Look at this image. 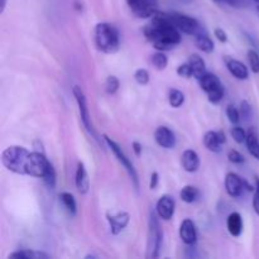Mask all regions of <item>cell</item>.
Returning a JSON list of instances; mask_svg holds the SVG:
<instances>
[{
    "instance_id": "cell-46",
    "label": "cell",
    "mask_w": 259,
    "mask_h": 259,
    "mask_svg": "<svg viewBox=\"0 0 259 259\" xmlns=\"http://www.w3.org/2000/svg\"><path fill=\"white\" fill-rule=\"evenodd\" d=\"M5 5H7V0H2V12H4Z\"/></svg>"
},
{
    "instance_id": "cell-9",
    "label": "cell",
    "mask_w": 259,
    "mask_h": 259,
    "mask_svg": "<svg viewBox=\"0 0 259 259\" xmlns=\"http://www.w3.org/2000/svg\"><path fill=\"white\" fill-rule=\"evenodd\" d=\"M225 190L232 197H240L243 196L244 191H253V187L248 185L239 175L234 174V172H229L225 176Z\"/></svg>"
},
{
    "instance_id": "cell-28",
    "label": "cell",
    "mask_w": 259,
    "mask_h": 259,
    "mask_svg": "<svg viewBox=\"0 0 259 259\" xmlns=\"http://www.w3.org/2000/svg\"><path fill=\"white\" fill-rule=\"evenodd\" d=\"M151 62L157 70H164L168 65V58L164 55L163 51H157L156 53L151 56Z\"/></svg>"
},
{
    "instance_id": "cell-6",
    "label": "cell",
    "mask_w": 259,
    "mask_h": 259,
    "mask_svg": "<svg viewBox=\"0 0 259 259\" xmlns=\"http://www.w3.org/2000/svg\"><path fill=\"white\" fill-rule=\"evenodd\" d=\"M52 167L51 162L46 158L45 153L40 152H30L28 157L27 167H25V175L37 179H43L48 174Z\"/></svg>"
},
{
    "instance_id": "cell-38",
    "label": "cell",
    "mask_w": 259,
    "mask_h": 259,
    "mask_svg": "<svg viewBox=\"0 0 259 259\" xmlns=\"http://www.w3.org/2000/svg\"><path fill=\"white\" fill-rule=\"evenodd\" d=\"M228 158H229L230 162H233V163H237V164H240L244 162V156H243L240 152L235 151V149L229 151V153H228Z\"/></svg>"
},
{
    "instance_id": "cell-39",
    "label": "cell",
    "mask_w": 259,
    "mask_h": 259,
    "mask_svg": "<svg viewBox=\"0 0 259 259\" xmlns=\"http://www.w3.org/2000/svg\"><path fill=\"white\" fill-rule=\"evenodd\" d=\"M253 209H254L255 214L259 217V177H255L254 196H253Z\"/></svg>"
},
{
    "instance_id": "cell-10",
    "label": "cell",
    "mask_w": 259,
    "mask_h": 259,
    "mask_svg": "<svg viewBox=\"0 0 259 259\" xmlns=\"http://www.w3.org/2000/svg\"><path fill=\"white\" fill-rule=\"evenodd\" d=\"M126 4L138 18H152L157 12V0H126Z\"/></svg>"
},
{
    "instance_id": "cell-2",
    "label": "cell",
    "mask_w": 259,
    "mask_h": 259,
    "mask_svg": "<svg viewBox=\"0 0 259 259\" xmlns=\"http://www.w3.org/2000/svg\"><path fill=\"white\" fill-rule=\"evenodd\" d=\"M95 45L104 53H115L120 46L118 29L110 23H99L95 27Z\"/></svg>"
},
{
    "instance_id": "cell-33",
    "label": "cell",
    "mask_w": 259,
    "mask_h": 259,
    "mask_svg": "<svg viewBox=\"0 0 259 259\" xmlns=\"http://www.w3.org/2000/svg\"><path fill=\"white\" fill-rule=\"evenodd\" d=\"M227 116L230 123L233 124H238L240 121V111L233 105L227 106Z\"/></svg>"
},
{
    "instance_id": "cell-35",
    "label": "cell",
    "mask_w": 259,
    "mask_h": 259,
    "mask_svg": "<svg viewBox=\"0 0 259 259\" xmlns=\"http://www.w3.org/2000/svg\"><path fill=\"white\" fill-rule=\"evenodd\" d=\"M177 75L181 76V77H185V78H190L191 76H194L191 65L187 62V63H184V65L179 66V67H177Z\"/></svg>"
},
{
    "instance_id": "cell-34",
    "label": "cell",
    "mask_w": 259,
    "mask_h": 259,
    "mask_svg": "<svg viewBox=\"0 0 259 259\" xmlns=\"http://www.w3.org/2000/svg\"><path fill=\"white\" fill-rule=\"evenodd\" d=\"M42 180L45 181L46 186H47L48 189H51V190L55 189V186H56V171H55V168H53V166L51 167L50 171H48V174L46 175V176L43 177Z\"/></svg>"
},
{
    "instance_id": "cell-18",
    "label": "cell",
    "mask_w": 259,
    "mask_h": 259,
    "mask_svg": "<svg viewBox=\"0 0 259 259\" xmlns=\"http://www.w3.org/2000/svg\"><path fill=\"white\" fill-rule=\"evenodd\" d=\"M199 83L200 88L205 91L206 94L212 93L215 90H219V89L223 88V83L220 81V78L218 77L217 75L214 73L206 72L204 76L199 78Z\"/></svg>"
},
{
    "instance_id": "cell-7",
    "label": "cell",
    "mask_w": 259,
    "mask_h": 259,
    "mask_svg": "<svg viewBox=\"0 0 259 259\" xmlns=\"http://www.w3.org/2000/svg\"><path fill=\"white\" fill-rule=\"evenodd\" d=\"M72 94L73 96H75L76 103H77L78 113H80V118H81V121H82L83 126H85L86 131L89 132V134H90L94 139H98L95 128H94L93 121H91L90 111H89V108H88V101H86V96L85 94H83L82 89H81L80 86L75 85L72 88Z\"/></svg>"
},
{
    "instance_id": "cell-14",
    "label": "cell",
    "mask_w": 259,
    "mask_h": 259,
    "mask_svg": "<svg viewBox=\"0 0 259 259\" xmlns=\"http://www.w3.org/2000/svg\"><path fill=\"white\" fill-rule=\"evenodd\" d=\"M180 238L186 245H192L197 240V230L196 225L191 219H185L180 225Z\"/></svg>"
},
{
    "instance_id": "cell-25",
    "label": "cell",
    "mask_w": 259,
    "mask_h": 259,
    "mask_svg": "<svg viewBox=\"0 0 259 259\" xmlns=\"http://www.w3.org/2000/svg\"><path fill=\"white\" fill-rule=\"evenodd\" d=\"M51 255L40 250H32V249H23L17 250V252L12 253L9 258H18V259H47Z\"/></svg>"
},
{
    "instance_id": "cell-5",
    "label": "cell",
    "mask_w": 259,
    "mask_h": 259,
    "mask_svg": "<svg viewBox=\"0 0 259 259\" xmlns=\"http://www.w3.org/2000/svg\"><path fill=\"white\" fill-rule=\"evenodd\" d=\"M104 141H105L106 146L109 147V148L111 149V152L114 153V156L116 157V159H118L119 163L121 164V166L125 168V171L128 172L129 177H131L132 182H133L134 187H136V190L139 189V179H138V174H137L136 168H134L133 163L131 162V159L126 157V154L124 153L123 149L120 148V146H119L118 143H116L115 141H113V139L110 138V137H108L106 134H104L103 136Z\"/></svg>"
},
{
    "instance_id": "cell-43",
    "label": "cell",
    "mask_w": 259,
    "mask_h": 259,
    "mask_svg": "<svg viewBox=\"0 0 259 259\" xmlns=\"http://www.w3.org/2000/svg\"><path fill=\"white\" fill-rule=\"evenodd\" d=\"M33 146H34V151L35 152H40V153H45V149H43V144L39 139H35L33 142Z\"/></svg>"
},
{
    "instance_id": "cell-13",
    "label": "cell",
    "mask_w": 259,
    "mask_h": 259,
    "mask_svg": "<svg viewBox=\"0 0 259 259\" xmlns=\"http://www.w3.org/2000/svg\"><path fill=\"white\" fill-rule=\"evenodd\" d=\"M154 141L159 147L166 149H172L176 146V136L168 126H158L154 132Z\"/></svg>"
},
{
    "instance_id": "cell-45",
    "label": "cell",
    "mask_w": 259,
    "mask_h": 259,
    "mask_svg": "<svg viewBox=\"0 0 259 259\" xmlns=\"http://www.w3.org/2000/svg\"><path fill=\"white\" fill-rule=\"evenodd\" d=\"M218 134H219V139H220V142H222V144L227 143V137H225L224 132L219 131V132H218Z\"/></svg>"
},
{
    "instance_id": "cell-29",
    "label": "cell",
    "mask_w": 259,
    "mask_h": 259,
    "mask_svg": "<svg viewBox=\"0 0 259 259\" xmlns=\"http://www.w3.org/2000/svg\"><path fill=\"white\" fill-rule=\"evenodd\" d=\"M119 86H120V82H119V78L116 76H109L105 81V91L109 95H114L116 91L119 90Z\"/></svg>"
},
{
    "instance_id": "cell-30",
    "label": "cell",
    "mask_w": 259,
    "mask_h": 259,
    "mask_svg": "<svg viewBox=\"0 0 259 259\" xmlns=\"http://www.w3.org/2000/svg\"><path fill=\"white\" fill-rule=\"evenodd\" d=\"M250 70L254 73H259V53L255 50H249L247 53Z\"/></svg>"
},
{
    "instance_id": "cell-24",
    "label": "cell",
    "mask_w": 259,
    "mask_h": 259,
    "mask_svg": "<svg viewBox=\"0 0 259 259\" xmlns=\"http://www.w3.org/2000/svg\"><path fill=\"white\" fill-rule=\"evenodd\" d=\"M189 63L191 65L192 72H194V76L197 80L206 73V63H205V61L199 55L190 56Z\"/></svg>"
},
{
    "instance_id": "cell-36",
    "label": "cell",
    "mask_w": 259,
    "mask_h": 259,
    "mask_svg": "<svg viewBox=\"0 0 259 259\" xmlns=\"http://www.w3.org/2000/svg\"><path fill=\"white\" fill-rule=\"evenodd\" d=\"M223 98H224V88L207 94V99H209L210 103L212 104H219L220 101L223 100Z\"/></svg>"
},
{
    "instance_id": "cell-20",
    "label": "cell",
    "mask_w": 259,
    "mask_h": 259,
    "mask_svg": "<svg viewBox=\"0 0 259 259\" xmlns=\"http://www.w3.org/2000/svg\"><path fill=\"white\" fill-rule=\"evenodd\" d=\"M245 144H247V148L248 151H249V153L252 154L255 159H258L259 161V137L257 132H255L253 128L248 131Z\"/></svg>"
},
{
    "instance_id": "cell-12",
    "label": "cell",
    "mask_w": 259,
    "mask_h": 259,
    "mask_svg": "<svg viewBox=\"0 0 259 259\" xmlns=\"http://www.w3.org/2000/svg\"><path fill=\"white\" fill-rule=\"evenodd\" d=\"M106 219H108L109 227H110V233L113 235H118L123 232L129 224L131 220V215L125 211H119L116 214H106Z\"/></svg>"
},
{
    "instance_id": "cell-1",
    "label": "cell",
    "mask_w": 259,
    "mask_h": 259,
    "mask_svg": "<svg viewBox=\"0 0 259 259\" xmlns=\"http://www.w3.org/2000/svg\"><path fill=\"white\" fill-rule=\"evenodd\" d=\"M147 39L153 45L157 51H171L181 42V30L174 24L168 13L157 10L152 17L151 24L143 29Z\"/></svg>"
},
{
    "instance_id": "cell-26",
    "label": "cell",
    "mask_w": 259,
    "mask_h": 259,
    "mask_svg": "<svg viewBox=\"0 0 259 259\" xmlns=\"http://www.w3.org/2000/svg\"><path fill=\"white\" fill-rule=\"evenodd\" d=\"M200 197V191L197 187L192 186V185H187L184 189L180 191V199L186 204H192L196 202Z\"/></svg>"
},
{
    "instance_id": "cell-8",
    "label": "cell",
    "mask_w": 259,
    "mask_h": 259,
    "mask_svg": "<svg viewBox=\"0 0 259 259\" xmlns=\"http://www.w3.org/2000/svg\"><path fill=\"white\" fill-rule=\"evenodd\" d=\"M168 14L169 17H171L174 24L176 25L181 32L186 33V34H190L192 35V37H195V35L205 32L204 28H202V25L200 24L199 20L195 19V18L189 17V15L182 14V13H179V12H172V13H168Z\"/></svg>"
},
{
    "instance_id": "cell-44",
    "label": "cell",
    "mask_w": 259,
    "mask_h": 259,
    "mask_svg": "<svg viewBox=\"0 0 259 259\" xmlns=\"http://www.w3.org/2000/svg\"><path fill=\"white\" fill-rule=\"evenodd\" d=\"M224 3L233 8H239L243 4V0H224Z\"/></svg>"
},
{
    "instance_id": "cell-16",
    "label": "cell",
    "mask_w": 259,
    "mask_h": 259,
    "mask_svg": "<svg viewBox=\"0 0 259 259\" xmlns=\"http://www.w3.org/2000/svg\"><path fill=\"white\" fill-rule=\"evenodd\" d=\"M181 164L185 171L194 174L200 168L199 154L192 149H186L181 156Z\"/></svg>"
},
{
    "instance_id": "cell-19",
    "label": "cell",
    "mask_w": 259,
    "mask_h": 259,
    "mask_svg": "<svg viewBox=\"0 0 259 259\" xmlns=\"http://www.w3.org/2000/svg\"><path fill=\"white\" fill-rule=\"evenodd\" d=\"M228 232L233 237H239L243 232V219L239 212H232L227 219Z\"/></svg>"
},
{
    "instance_id": "cell-4",
    "label": "cell",
    "mask_w": 259,
    "mask_h": 259,
    "mask_svg": "<svg viewBox=\"0 0 259 259\" xmlns=\"http://www.w3.org/2000/svg\"><path fill=\"white\" fill-rule=\"evenodd\" d=\"M149 237H148V258H158L159 250L163 240V233L159 227L158 215L156 211L151 210L149 212Z\"/></svg>"
},
{
    "instance_id": "cell-23",
    "label": "cell",
    "mask_w": 259,
    "mask_h": 259,
    "mask_svg": "<svg viewBox=\"0 0 259 259\" xmlns=\"http://www.w3.org/2000/svg\"><path fill=\"white\" fill-rule=\"evenodd\" d=\"M60 201L62 204L63 209L67 211V214L71 215V217H75L76 212H77V204H76L73 195L70 194V192H61Z\"/></svg>"
},
{
    "instance_id": "cell-31",
    "label": "cell",
    "mask_w": 259,
    "mask_h": 259,
    "mask_svg": "<svg viewBox=\"0 0 259 259\" xmlns=\"http://www.w3.org/2000/svg\"><path fill=\"white\" fill-rule=\"evenodd\" d=\"M134 80L138 85H147L149 82V73L146 68H138V70L134 72Z\"/></svg>"
},
{
    "instance_id": "cell-22",
    "label": "cell",
    "mask_w": 259,
    "mask_h": 259,
    "mask_svg": "<svg viewBox=\"0 0 259 259\" xmlns=\"http://www.w3.org/2000/svg\"><path fill=\"white\" fill-rule=\"evenodd\" d=\"M204 144L210 152H214V153H219L222 151L223 144L220 142L218 132H207L204 137Z\"/></svg>"
},
{
    "instance_id": "cell-17",
    "label": "cell",
    "mask_w": 259,
    "mask_h": 259,
    "mask_svg": "<svg viewBox=\"0 0 259 259\" xmlns=\"http://www.w3.org/2000/svg\"><path fill=\"white\" fill-rule=\"evenodd\" d=\"M75 184L80 194H88L89 189H90V179H89V175L86 172V168L82 162H78L77 164V169H76L75 175Z\"/></svg>"
},
{
    "instance_id": "cell-49",
    "label": "cell",
    "mask_w": 259,
    "mask_h": 259,
    "mask_svg": "<svg viewBox=\"0 0 259 259\" xmlns=\"http://www.w3.org/2000/svg\"><path fill=\"white\" fill-rule=\"evenodd\" d=\"M253 2H255V3H257V4H259V0H253Z\"/></svg>"
},
{
    "instance_id": "cell-21",
    "label": "cell",
    "mask_w": 259,
    "mask_h": 259,
    "mask_svg": "<svg viewBox=\"0 0 259 259\" xmlns=\"http://www.w3.org/2000/svg\"><path fill=\"white\" fill-rule=\"evenodd\" d=\"M195 45L199 48L200 51L205 53H211L214 51V42H212L211 38L207 35L206 32H202L200 34L195 35Z\"/></svg>"
},
{
    "instance_id": "cell-48",
    "label": "cell",
    "mask_w": 259,
    "mask_h": 259,
    "mask_svg": "<svg viewBox=\"0 0 259 259\" xmlns=\"http://www.w3.org/2000/svg\"><path fill=\"white\" fill-rule=\"evenodd\" d=\"M257 14H258V17H259V4H258V7H257Z\"/></svg>"
},
{
    "instance_id": "cell-41",
    "label": "cell",
    "mask_w": 259,
    "mask_h": 259,
    "mask_svg": "<svg viewBox=\"0 0 259 259\" xmlns=\"http://www.w3.org/2000/svg\"><path fill=\"white\" fill-rule=\"evenodd\" d=\"M158 181H159V176L157 172H153V174L151 175V180H149V189L151 190H154L157 187V185H158Z\"/></svg>"
},
{
    "instance_id": "cell-11",
    "label": "cell",
    "mask_w": 259,
    "mask_h": 259,
    "mask_svg": "<svg viewBox=\"0 0 259 259\" xmlns=\"http://www.w3.org/2000/svg\"><path fill=\"white\" fill-rule=\"evenodd\" d=\"M175 209H176V202L175 199L169 195H163L158 199L156 204V212L159 219L168 222L174 218Z\"/></svg>"
},
{
    "instance_id": "cell-42",
    "label": "cell",
    "mask_w": 259,
    "mask_h": 259,
    "mask_svg": "<svg viewBox=\"0 0 259 259\" xmlns=\"http://www.w3.org/2000/svg\"><path fill=\"white\" fill-rule=\"evenodd\" d=\"M132 148H133L134 154H136L137 157H141V154H142V144L139 143V142H133V143H132Z\"/></svg>"
},
{
    "instance_id": "cell-3",
    "label": "cell",
    "mask_w": 259,
    "mask_h": 259,
    "mask_svg": "<svg viewBox=\"0 0 259 259\" xmlns=\"http://www.w3.org/2000/svg\"><path fill=\"white\" fill-rule=\"evenodd\" d=\"M30 152L20 146H10L2 153V162L5 168L18 175H25L28 157Z\"/></svg>"
},
{
    "instance_id": "cell-27",
    "label": "cell",
    "mask_w": 259,
    "mask_h": 259,
    "mask_svg": "<svg viewBox=\"0 0 259 259\" xmlns=\"http://www.w3.org/2000/svg\"><path fill=\"white\" fill-rule=\"evenodd\" d=\"M168 103H169V105L175 109L182 106L185 103L184 93L180 90H177V89H171L168 93Z\"/></svg>"
},
{
    "instance_id": "cell-15",
    "label": "cell",
    "mask_w": 259,
    "mask_h": 259,
    "mask_svg": "<svg viewBox=\"0 0 259 259\" xmlns=\"http://www.w3.org/2000/svg\"><path fill=\"white\" fill-rule=\"evenodd\" d=\"M225 63H227L228 71L238 80H247L249 77V71H248L247 66L240 61L225 57Z\"/></svg>"
},
{
    "instance_id": "cell-47",
    "label": "cell",
    "mask_w": 259,
    "mask_h": 259,
    "mask_svg": "<svg viewBox=\"0 0 259 259\" xmlns=\"http://www.w3.org/2000/svg\"><path fill=\"white\" fill-rule=\"evenodd\" d=\"M214 3H217V4H223L224 3V0H212Z\"/></svg>"
},
{
    "instance_id": "cell-32",
    "label": "cell",
    "mask_w": 259,
    "mask_h": 259,
    "mask_svg": "<svg viewBox=\"0 0 259 259\" xmlns=\"http://www.w3.org/2000/svg\"><path fill=\"white\" fill-rule=\"evenodd\" d=\"M232 137L238 144L245 143V141H247V133H245V131L242 126H234L232 129Z\"/></svg>"
},
{
    "instance_id": "cell-40",
    "label": "cell",
    "mask_w": 259,
    "mask_h": 259,
    "mask_svg": "<svg viewBox=\"0 0 259 259\" xmlns=\"http://www.w3.org/2000/svg\"><path fill=\"white\" fill-rule=\"evenodd\" d=\"M214 35L217 37V39L222 43H225L228 40V34L223 28H217V29L214 30Z\"/></svg>"
},
{
    "instance_id": "cell-37",
    "label": "cell",
    "mask_w": 259,
    "mask_h": 259,
    "mask_svg": "<svg viewBox=\"0 0 259 259\" xmlns=\"http://www.w3.org/2000/svg\"><path fill=\"white\" fill-rule=\"evenodd\" d=\"M240 116L242 118H244L245 120H248V119L250 118V115H252V106L249 105V103L248 101H242L240 103Z\"/></svg>"
}]
</instances>
